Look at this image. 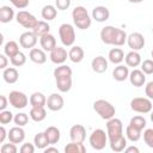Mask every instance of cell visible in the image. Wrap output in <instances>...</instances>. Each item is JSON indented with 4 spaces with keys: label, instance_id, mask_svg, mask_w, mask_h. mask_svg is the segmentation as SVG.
I'll return each instance as SVG.
<instances>
[{
    "label": "cell",
    "instance_id": "cell-1",
    "mask_svg": "<svg viewBox=\"0 0 153 153\" xmlns=\"http://www.w3.org/2000/svg\"><path fill=\"white\" fill-rule=\"evenodd\" d=\"M72 18H73L74 25L80 30H86L91 26L92 19L84 6H76L72 11Z\"/></svg>",
    "mask_w": 153,
    "mask_h": 153
},
{
    "label": "cell",
    "instance_id": "cell-2",
    "mask_svg": "<svg viewBox=\"0 0 153 153\" xmlns=\"http://www.w3.org/2000/svg\"><path fill=\"white\" fill-rule=\"evenodd\" d=\"M93 110L99 115L100 118L106 120V121L110 120V118H112L115 116V112H116L115 106L110 102H108L105 99H98V100H96L93 103Z\"/></svg>",
    "mask_w": 153,
    "mask_h": 153
},
{
    "label": "cell",
    "instance_id": "cell-3",
    "mask_svg": "<svg viewBox=\"0 0 153 153\" xmlns=\"http://www.w3.org/2000/svg\"><path fill=\"white\" fill-rule=\"evenodd\" d=\"M106 134H108L109 142L115 141V140L120 139L121 136H123L122 121L120 118H116V117H112V118L108 120V122H106Z\"/></svg>",
    "mask_w": 153,
    "mask_h": 153
},
{
    "label": "cell",
    "instance_id": "cell-4",
    "mask_svg": "<svg viewBox=\"0 0 153 153\" xmlns=\"http://www.w3.org/2000/svg\"><path fill=\"white\" fill-rule=\"evenodd\" d=\"M108 134L103 130V129H96L91 133L90 137H88V142L91 145V147L96 151H102L105 148L106 143H108Z\"/></svg>",
    "mask_w": 153,
    "mask_h": 153
},
{
    "label": "cell",
    "instance_id": "cell-5",
    "mask_svg": "<svg viewBox=\"0 0 153 153\" xmlns=\"http://www.w3.org/2000/svg\"><path fill=\"white\" fill-rule=\"evenodd\" d=\"M59 36L65 47H72L75 42V31L73 25L68 23L61 24L59 27Z\"/></svg>",
    "mask_w": 153,
    "mask_h": 153
},
{
    "label": "cell",
    "instance_id": "cell-6",
    "mask_svg": "<svg viewBox=\"0 0 153 153\" xmlns=\"http://www.w3.org/2000/svg\"><path fill=\"white\" fill-rule=\"evenodd\" d=\"M130 108L133 111L139 112V114H148L152 111V102L151 99L147 97H136L133 98L130 102Z\"/></svg>",
    "mask_w": 153,
    "mask_h": 153
},
{
    "label": "cell",
    "instance_id": "cell-7",
    "mask_svg": "<svg viewBox=\"0 0 153 153\" xmlns=\"http://www.w3.org/2000/svg\"><path fill=\"white\" fill-rule=\"evenodd\" d=\"M8 102L14 109H24L30 99H27V96L20 91H11L8 94Z\"/></svg>",
    "mask_w": 153,
    "mask_h": 153
},
{
    "label": "cell",
    "instance_id": "cell-8",
    "mask_svg": "<svg viewBox=\"0 0 153 153\" xmlns=\"http://www.w3.org/2000/svg\"><path fill=\"white\" fill-rule=\"evenodd\" d=\"M16 20L18 24H20L25 29H33L38 23L36 17L27 11H19L16 14Z\"/></svg>",
    "mask_w": 153,
    "mask_h": 153
},
{
    "label": "cell",
    "instance_id": "cell-9",
    "mask_svg": "<svg viewBox=\"0 0 153 153\" xmlns=\"http://www.w3.org/2000/svg\"><path fill=\"white\" fill-rule=\"evenodd\" d=\"M127 43H128V47L131 50H136L137 51V50H141L145 47V37L140 32H133V33H130L128 36Z\"/></svg>",
    "mask_w": 153,
    "mask_h": 153
},
{
    "label": "cell",
    "instance_id": "cell-10",
    "mask_svg": "<svg viewBox=\"0 0 153 153\" xmlns=\"http://www.w3.org/2000/svg\"><path fill=\"white\" fill-rule=\"evenodd\" d=\"M37 36L33 33V31H26L23 32L19 37V44L24 49H32L37 43Z\"/></svg>",
    "mask_w": 153,
    "mask_h": 153
},
{
    "label": "cell",
    "instance_id": "cell-11",
    "mask_svg": "<svg viewBox=\"0 0 153 153\" xmlns=\"http://www.w3.org/2000/svg\"><path fill=\"white\" fill-rule=\"evenodd\" d=\"M68 57V53L62 47H55L50 51V61L55 65H63Z\"/></svg>",
    "mask_w": 153,
    "mask_h": 153
},
{
    "label": "cell",
    "instance_id": "cell-12",
    "mask_svg": "<svg viewBox=\"0 0 153 153\" xmlns=\"http://www.w3.org/2000/svg\"><path fill=\"white\" fill-rule=\"evenodd\" d=\"M65 105V100L61 94L51 93L47 99V106L50 111H60Z\"/></svg>",
    "mask_w": 153,
    "mask_h": 153
},
{
    "label": "cell",
    "instance_id": "cell-13",
    "mask_svg": "<svg viewBox=\"0 0 153 153\" xmlns=\"http://www.w3.org/2000/svg\"><path fill=\"white\" fill-rule=\"evenodd\" d=\"M69 137L74 142H84L86 139V129L82 124H74L69 129Z\"/></svg>",
    "mask_w": 153,
    "mask_h": 153
},
{
    "label": "cell",
    "instance_id": "cell-14",
    "mask_svg": "<svg viewBox=\"0 0 153 153\" xmlns=\"http://www.w3.org/2000/svg\"><path fill=\"white\" fill-rule=\"evenodd\" d=\"M129 81L135 87H141L146 82V74L141 69H133L129 73Z\"/></svg>",
    "mask_w": 153,
    "mask_h": 153
},
{
    "label": "cell",
    "instance_id": "cell-15",
    "mask_svg": "<svg viewBox=\"0 0 153 153\" xmlns=\"http://www.w3.org/2000/svg\"><path fill=\"white\" fill-rule=\"evenodd\" d=\"M109 17H110V11L105 6H96L92 10V18L98 23L106 22Z\"/></svg>",
    "mask_w": 153,
    "mask_h": 153
},
{
    "label": "cell",
    "instance_id": "cell-16",
    "mask_svg": "<svg viewBox=\"0 0 153 153\" xmlns=\"http://www.w3.org/2000/svg\"><path fill=\"white\" fill-rule=\"evenodd\" d=\"M116 30H117V27L111 26V25L104 26L100 31L102 42L104 44H114V38H115V35H116Z\"/></svg>",
    "mask_w": 153,
    "mask_h": 153
},
{
    "label": "cell",
    "instance_id": "cell-17",
    "mask_svg": "<svg viewBox=\"0 0 153 153\" xmlns=\"http://www.w3.org/2000/svg\"><path fill=\"white\" fill-rule=\"evenodd\" d=\"M25 139V131L22 127L19 126H16L13 128L10 129L8 131V140L10 142H13V143H22Z\"/></svg>",
    "mask_w": 153,
    "mask_h": 153
},
{
    "label": "cell",
    "instance_id": "cell-18",
    "mask_svg": "<svg viewBox=\"0 0 153 153\" xmlns=\"http://www.w3.org/2000/svg\"><path fill=\"white\" fill-rule=\"evenodd\" d=\"M39 43H41V47L44 51H51L56 45V38L54 37V35H51L50 32L49 33H45L43 35L42 37H39Z\"/></svg>",
    "mask_w": 153,
    "mask_h": 153
},
{
    "label": "cell",
    "instance_id": "cell-19",
    "mask_svg": "<svg viewBox=\"0 0 153 153\" xmlns=\"http://www.w3.org/2000/svg\"><path fill=\"white\" fill-rule=\"evenodd\" d=\"M29 57L32 62L37 63V65H43L47 62V54L43 49H38V48H32L30 49L29 53Z\"/></svg>",
    "mask_w": 153,
    "mask_h": 153
},
{
    "label": "cell",
    "instance_id": "cell-20",
    "mask_svg": "<svg viewBox=\"0 0 153 153\" xmlns=\"http://www.w3.org/2000/svg\"><path fill=\"white\" fill-rule=\"evenodd\" d=\"M84 56H85V51L79 45H73L69 51H68V59L74 62V63H79L84 60Z\"/></svg>",
    "mask_w": 153,
    "mask_h": 153
},
{
    "label": "cell",
    "instance_id": "cell-21",
    "mask_svg": "<svg viewBox=\"0 0 153 153\" xmlns=\"http://www.w3.org/2000/svg\"><path fill=\"white\" fill-rule=\"evenodd\" d=\"M124 61H126V65H127L128 67H133V68L140 66L141 62H142V60H141V55H140L136 50H131V51H129V53L124 56Z\"/></svg>",
    "mask_w": 153,
    "mask_h": 153
},
{
    "label": "cell",
    "instance_id": "cell-22",
    "mask_svg": "<svg viewBox=\"0 0 153 153\" xmlns=\"http://www.w3.org/2000/svg\"><path fill=\"white\" fill-rule=\"evenodd\" d=\"M91 67L96 73H104L108 69V61L104 56H97L92 60Z\"/></svg>",
    "mask_w": 153,
    "mask_h": 153
},
{
    "label": "cell",
    "instance_id": "cell-23",
    "mask_svg": "<svg viewBox=\"0 0 153 153\" xmlns=\"http://www.w3.org/2000/svg\"><path fill=\"white\" fill-rule=\"evenodd\" d=\"M30 118L35 122H42L47 117V110L44 106H32L30 110Z\"/></svg>",
    "mask_w": 153,
    "mask_h": 153
},
{
    "label": "cell",
    "instance_id": "cell-24",
    "mask_svg": "<svg viewBox=\"0 0 153 153\" xmlns=\"http://www.w3.org/2000/svg\"><path fill=\"white\" fill-rule=\"evenodd\" d=\"M112 76L116 81H124L126 79L129 78V69L128 66H123V65H118L117 67H115L114 72H112Z\"/></svg>",
    "mask_w": 153,
    "mask_h": 153
},
{
    "label": "cell",
    "instance_id": "cell-25",
    "mask_svg": "<svg viewBox=\"0 0 153 153\" xmlns=\"http://www.w3.org/2000/svg\"><path fill=\"white\" fill-rule=\"evenodd\" d=\"M2 78L7 84H14V82H17V80L19 78V73L14 67H8V68L4 69Z\"/></svg>",
    "mask_w": 153,
    "mask_h": 153
},
{
    "label": "cell",
    "instance_id": "cell-26",
    "mask_svg": "<svg viewBox=\"0 0 153 153\" xmlns=\"http://www.w3.org/2000/svg\"><path fill=\"white\" fill-rule=\"evenodd\" d=\"M56 87L60 92H68L72 88V76H62V78H56Z\"/></svg>",
    "mask_w": 153,
    "mask_h": 153
},
{
    "label": "cell",
    "instance_id": "cell-27",
    "mask_svg": "<svg viewBox=\"0 0 153 153\" xmlns=\"http://www.w3.org/2000/svg\"><path fill=\"white\" fill-rule=\"evenodd\" d=\"M44 133H45V136H47V139H48L50 145H54V143L59 142L60 136H61V133H60L59 128H56L54 126H50L44 130Z\"/></svg>",
    "mask_w": 153,
    "mask_h": 153
},
{
    "label": "cell",
    "instance_id": "cell-28",
    "mask_svg": "<svg viewBox=\"0 0 153 153\" xmlns=\"http://www.w3.org/2000/svg\"><path fill=\"white\" fill-rule=\"evenodd\" d=\"M109 61L114 65H120L123 60H124V53L121 48H112L110 51H109Z\"/></svg>",
    "mask_w": 153,
    "mask_h": 153
},
{
    "label": "cell",
    "instance_id": "cell-29",
    "mask_svg": "<svg viewBox=\"0 0 153 153\" xmlns=\"http://www.w3.org/2000/svg\"><path fill=\"white\" fill-rule=\"evenodd\" d=\"M41 14H42V18L44 20H47V22L53 20L57 16V8H56V6H53V5H45L42 8Z\"/></svg>",
    "mask_w": 153,
    "mask_h": 153
},
{
    "label": "cell",
    "instance_id": "cell-30",
    "mask_svg": "<svg viewBox=\"0 0 153 153\" xmlns=\"http://www.w3.org/2000/svg\"><path fill=\"white\" fill-rule=\"evenodd\" d=\"M14 18V11L10 6H1L0 7V22L1 23H10Z\"/></svg>",
    "mask_w": 153,
    "mask_h": 153
},
{
    "label": "cell",
    "instance_id": "cell-31",
    "mask_svg": "<svg viewBox=\"0 0 153 153\" xmlns=\"http://www.w3.org/2000/svg\"><path fill=\"white\" fill-rule=\"evenodd\" d=\"M30 105L31 106H45L47 98L42 92H33L30 96Z\"/></svg>",
    "mask_w": 153,
    "mask_h": 153
},
{
    "label": "cell",
    "instance_id": "cell-32",
    "mask_svg": "<svg viewBox=\"0 0 153 153\" xmlns=\"http://www.w3.org/2000/svg\"><path fill=\"white\" fill-rule=\"evenodd\" d=\"M32 31H33V33H35L37 37H42L43 35L49 33L50 26H49V24H48L47 20H38L37 25L32 29Z\"/></svg>",
    "mask_w": 153,
    "mask_h": 153
},
{
    "label": "cell",
    "instance_id": "cell-33",
    "mask_svg": "<svg viewBox=\"0 0 153 153\" xmlns=\"http://www.w3.org/2000/svg\"><path fill=\"white\" fill-rule=\"evenodd\" d=\"M19 53V45L17 42L14 41H8L5 45H4V54L7 56V57H13L16 54Z\"/></svg>",
    "mask_w": 153,
    "mask_h": 153
},
{
    "label": "cell",
    "instance_id": "cell-34",
    "mask_svg": "<svg viewBox=\"0 0 153 153\" xmlns=\"http://www.w3.org/2000/svg\"><path fill=\"white\" fill-rule=\"evenodd\" d=\"M86 147L84 146L82 142H74L72 141L71 143L65 146V153H85Z\"/></svg>",
    "mask_w": 153,
    "mask_h": 153
},
{
    "label": "cell",
    "instance_id": "cell-35",
    "mask_svg": "<svg viewBox=\"0 0 153 153\" xmlns=\"http://www.w3.org/2000/svg\"><path fill=\"white\" fill-rule=\"evenodd\" d=\"M33 143H35L36 148H38V149H44V148H47L50 145L49 141H48V139H47V136H45V133L44 131L38 133V134L35 135Z\"/></svg>",
    "mask_w": 153,
    "mask_h": 153
},
{
    "label": "cell",
    "instance_id": "cell-36",
    "mask_svg": "<svg viewBox=\"0 0 153 153\" xmlns=\"http://www.w3.org/2000/svg\"><path fill=\"white\" fill-rule=\"evenodd\" d=\"M73 71L69 66L67 65H60L54 69V76L56 78H62V76H72Z\"/></svg>",
    "mask_w": 153,
    "mask_h": 153
},
{
    "label": "cell",
    "instance_id": "cell-37",
    "mask_svg": "<svg viewBox=\"0 0 153 153\" xmlns=\"http://www.w3.org/2000/svg\"><path fill=\"white\" fill-rule=\"evenodd\" d=\"M126 135H127V139H128L129 141L136 142V141H139L140 137H141V130H139V129H136L135 127L128 124V127H127V129H126Z\"/></svg>",
    "mask_w": 153,
    "mask_h": 153
},
{
    "label": "cell",
    "instance_id": "cell-38",
    "mask_svg": "<svg viewBox=\"0 0 153 153\" xmlns=\"http://www.w3.org/2000/svg\"><path fill=\"white\" fill-rule=\"evenodd\" d=\"M110 143V148L114 151V152H123L127 147V139L123 136H121L120 139L115 140V141H111L109 142Z\"/></svg>",
    "mask_w": 153,
    "mask_h": 153
},
{
    "label": "cell",
    "instance_id": "cell-39",
    "mask_svg": "<svg viewBox=\"0 0 153 153\" xmlns=\"http://www.w3.org/2000/svg\"><path fill=\"white\" fill-rule=\"evenodd\" d=\"M127 38H128V36H127L126 31L122 30V29H118V27H117V30H116V35H115V38H114V44H112V45L121 47V45H123V44L127 42Z\"/></svg>",
    "mask_w": 153,
    "mask_h": 153
},
{
    "label": "cell",
    "instance_id": "cell-40",
    "mask_svg": "<svg viewBox=\"0 0 153 153\" xmlns=\"http://www.w3.org/2000/svg\"><path fill=\"white\" fill-rule=\"evenodd\" d=\"M129 124H130V126H133V127H135L136 129H139V130H141V131H142L147 123H146V120H145V117H143V116H134V117H131V120H130Z\"/></svg>",
    "mask_w": 153,
    "mask_h": 153
},
{
    "label": "cell",
    "instance_id": "cell-41",
    "mask_svg": "<svg viewBox=\"0 0 153 153\" xmlns=\"http://www.w3.org/2000/svg\"><path fill=\"white\" fill-rule=\"evenodd\" d=\"M10 60H11V63H12L14 67H20V66L25 65V62H26V56H25L24 53L19 51L18 54H16V55H14L13 57H11Z\"/></svg>",
    "mask_w": 153,
    "mask_h": 153
},
{
    "label": "cell",
    "instance_id": "cell-42",
    "mask_svg": "<svg viewBox=\"0 0 153 153\" xmlns=\"http://www.w3.org/2000/svg\"><path fill=\"white\" fill-rule=\"evenodd\" d=\"M13 122H14L16 126L24 127V126H26L27 122H29V116H27V114L18 112L17 115H14V117H13Z\"/></svg>",
    "mask_w": 153,
    "mask_h": 153
},
{
    "label": "cell",
    "instance_id": "cell-43",
    "mask_svg": "<svg viewBox=\"0 0 153 153\" xmlns=\"http://www.w3.org/2000/svg\"><path fill=\"white\" fill-rule=\"evenodd\" d=\"M141 71H142L145 74H147V75L153 74V60L147 59V60L142 61V62H141Z\"/></svg>",
    "mask_w": 153,
    "mask_h": 153
},
{
    "label": "cell",
    "instance_id": "cell-44",
    "mask_svg": "<svg viewBox=\"0 0 153 153\" xmlns=\"http://www.w3.org/2000/svg\"><path fill=\"white\" fill-rule=\"evenodd\" d=\"M13 114L10 110H2L0 111V123L1 124H7L13 120Z\"/></svg>",
    "mask_w": 153,
    "mask_h": 153
},
{
    "label": "cell",
    "instance_id": "cell-45",
    "mask_svg": "<svg viewBox=\"0 0 153 153\" xmlns=\"http://www.w3.org/2000/svg\"><path fill=\"white\" fill-rule=\"evenodd\" d=\"M143 141L149 148H153V129L152 128H148L143 131Z\"/></svg>",
    "mask_w": 153,
    "mask_h": 153
},
{
    "label": "cell",
    "instance_id": "cell-46",
    "mask_svg": "<svg viewBox=\"0 0 153 153\" xmlns=\"http://www.w3.org/2000/svg\"><path fill=\"white\" fill-rule=\"evenodd\" d=\"M18 151L16 143L13 142H10V143H4L1 146V152L2 153H16Z\"/></svg>",
    "mask_w": 153,
    "mask_h": 153
},
{
    "label": "cell",
    "instance_id": "cell-47",
    "mask_svg": "<svg viewBox=\"0 0 153 153\" xmlns=\"http://www.w3.org/2000/svg\"><path fill=\"white\" fill-rule=\"evenodd\" d=\"M10 2H11L16 8L23 10V8H26V7L29 6L30 0H10Z\"/></svg>",
    "mask_w": 153,
    "mask_h": 153
},
{
    "label": "cell",
    "instance_id": "cell-48",
    "mask_svg": "<svg viewBox=\"0 0 153 153\" xmlns=\"http://www.w3.org/2000/svg\"><path fill=\"white\" fill-rule=\"evenodd\" d=\"M71 1L72 0H55V6L57 10L65 11L71 6Z\"/></svg>",
    "mask_w": 153,
    "mask_h": 153
},
{
    "label": "cell",
    "instance_id": "cell-49",
    "mask_svg": "<svg viewBox=\"0 0 153 153\" xmlns=\"http://www.w3.org/2000/svg\"><path fill=\"white\" fill-rule=\"evenodd\" d=\"M35 145H32V143H30V142H25V143H23L22 145V147H20V152L22 153H33L35 152Z\"/></svg>",
    "mask_w": 153,
    "mask_h": 153
},
{
    "label": "cell",
    "instance_id": "cell-50",
    "mask_svg": "<svg viewBox=\"0 0 153 153\" xmlns=\"http://www.w3.org/2000/svg\"><path fill=\"white\" fill-rule=\"evenodd\" d=\"M145 93L149 99H153V81H149L145 87Z\"/></svg>",
    "mask_w": 153,
    "mask_h": 153
},
{
    "label": "cell",
    "instance_id": "cell-51",
    "mask_svg": "<svg viewBox=\"0 0 153 153\" xmlns=\"http://www.w3.org/2000/svg\"><path fill=\"white\" fill-rule=\"evenodd\" d=\"M7 103H10V102H8V98H6V96H1V97H0V111L6 110Z\"/></svg>",
    "mask_w": 153,
    "mask_h": 153
},
{
    "label": "cell",
    "instance_id": "cell-52",
    "mask_svg": "<svg viewBox=\"0 0 153 153\" xmlns=\"http://www.w3.org/2000/svg\"><path fill=\"white\" fill-rule=\"evenodd\" d=\"M6 137H8V133L6 131L5 127L1 126V127H0V143H2V142L5 141Z\"/></svg>",
    "mask_w": 153,
    "mask_h": 153
},
{
    "label": "cell",
    "instance_id": "cell-53",
    "mask_svg": "<svg viewBox=\"0 0 153 153\" xmlns=\"http://www.w3.org/2000/svg\"><path fill=\"white\" fill-rule=\"evenodd\" d=\"M7 56L5 55V54H1L0 55V68L1 69H5L6 67H7Z\"/></svg>",
    "mask_w": 153,
    "mask_h": 153
},
{
    "label": "cell",
    "instance_id": "cell-54",
    "mask_svg": "<svg viewBox=\"0 0 153 153\" xmlns=\"http://www.w3.org/2000/svg\"><path fill=\"white\" fill-rule=\"evenodd\" d=\"M124 152H126V153H139L140 151H139V148L135 147V146H129V147H126Z\"/></svg>",
    "mask_w": 153,
    "mask_h": 153
},
{
    "label": "cell",
    "instance_id": "cell-55",
    "mask_svg": "<svg viewBox=\"0 0 153 153\" xmlns=\"http://www.w3.org/2000/svg\"><path fill=\"white\" fill-rule=\"evenodd\" d=\"M43 151H44V153H59V149L55 147H47Z\"/></svg>",
    "mask_w": 153,
    "mask_h": 153
},
{
    "label": "cell",
    "instance_id": "cell-56",
    "mask_svg": "<svg viewBox=\"0 0 153 153\" xmlns=\"http://www.w3.org/2000/svg\"><path fill=\"white\" fill-rule=\"evenodd\" d=\"M129 2H131V4H140V2H142L143 0H128Z\"/></svg>",
    "mask_w": 153,
    "mask_h": 153
},
{
    "label": "cell",
    "instance_id": "cell-57",
    "mask_svg": "<svg viewBox=\"0 0 153 153\" xmlns=\"http://www.w3.org/2000/svg\"><path fill=\"white\" fill-rule=\"evenodd\" d=\"M151 121H152V122H153V110H152V111H151Z\"/></svg>",
    "mask_w": 153,
    "mask_h": 153
},
{
    "label": "cell",
    "instance_id": "cell-58",
    "mask_svg": "<svg viewBox=\"0 0 153 153\" xmlns=\"http://www.w3.org/2000/svg\"><path fill=\"white\" fill-rule=\"evenodd\" d=\"M151 55H152V57H153V50H152V53H151Z\"/></svg>",
    "mask_w": 153,
    "mask_h": 153
},
{
    "label": "cell",
    "instance_id": "cell-59",
    "mask_svg": "<svg viewBox=\"0 0 153 153\" xmlns=\"http://www.w3.org/2000/svg\"><path fill=\"white\" fill-rule=\"evenodd\" d=\"M152 32H153V27H152Z\"/></svg>",
    "mask_w": 153,
    "mask_h": 153
}]
</instances>
